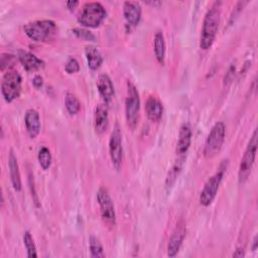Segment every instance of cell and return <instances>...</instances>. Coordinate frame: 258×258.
Listing matches in <instances>:
<instances>
[{
    "instance_id": "cell-21",
    "label": "cell",
    "mask_w": 258,
    "mask_h": 258,
    "mask_svg": "<svg viewBox=\"0 0 258 258\" xmlns=\"http://www.w3.org/2000/svg\"><path fill=\"white\" fill-rule=\"evenodd\" d=\"M85 54L88 62V67L92 71H97L103 63V55L95 46H87L85 48Z\"/></svg>"
},
{
    "instance_id": "cell-23",
    "label": "cell",
    "mask_w": 258,
    "mask_h": 258,
    "mask_svg": "<svg viewBox=\"0 0 258 258\" xmlns=\"http://www.w3.org/2000/svg\"><path fill=\"white\" fill-rule=\"evenodd\" d=\"M64 106L71 115H76L81 110V102L73 93H67L64 98Z\"/></svg>"
},
{
    "instance_id": "cell-16",
    "label": "cell",
    "mask_w": 258,
    "mask_h": 258,
    "mask_svg": "<svg viewBox=\"0 0 258 258\" xmlns=\"http://www.w3.org/2000/svg\"><path fill=\"white\" fill-rule=\"evenodd\" d=\"M145 113L150 121L158 122L163 114L161 101L155 96H149L145 102Z\"/></svg>"
},
{
    "instance_id": "cell-1",
    "label": "cell",
    "mask_w": 258,
    "mask_h": 258,
    "mask_svg": "<svg viewBox=\"0 0 258 258\" xmlns=\"http://www.w3.org/2000/svg\"><path fill=\"white\" fill-rule=\"evenodd\" d=\"M221 5V1L214 2L211 8L205 14L200 37V47L204 50L211 48L215 41L220 23Z\"/></svg>"
},
{
    "instance_id": "cell-34",
    "label": "cell",
    "mask_w": 258,
    "mask_h": 258,
    "mask_svg": "<svg viewBox=\"0 0 258 258\" xmlns=\"http://www.w3.org/2000/svg\"><path fill=\"white\" fill-rule=\"evenodd\" d=\"M245 255L243 248H237L236 251L233 253V257H243Z\"/></svg>"
},
{
    "instance_id": "cell-19",
    "label": "cell",
    "mask_w": 258,
    "mask_h": 258,
    "mask_svg": "<svg viewBox=\"0 0 258 258\" xmlns=\"http://www.w3.org/2000/svg\"><path fill=\"white\" fill-rule=\"evenodd\" d=\"M8 167H9V173H10V179H11L12 186L16 191H20L22 188L21 176H20L17 158L12 149L10 150L9 157H8Z\"/></svg>"
},
{
    "instance_id": "cell-15",
    "label": "cell",
    "mask_w": 258,
    "mask_h": 258,
    "mask_svg": "<svg viewBox=\"0 0 258 258\" xmlns=\"http://www.w3.org/2000/svg\"><path fill=\"white\" fill-rule=\"evenodd\" d=\"M97 88L100 96L104 100L105 104L112 101L114 97V85L111 78L107 74H101L97 81Z\"/></svg>"
},
{
    "instance_id": "cell-5",
    "label": "cell",
    "mask_w": 258,
    "mask_h": 258,
    "mask_svg": "<svg viewBox=\"0 0 258 258\" xmlns=\"http://www.w3.org/2000/svg\"><path fill=\"white\" fill-rule=\"evenodd\" d=\"M140 98L139 93L133 83L127 82V95L125 99V117L127 125L131 129H135L139 120Z\"/></svg>"
},
{
    "instance_id": "cell-26",
    "label": "cell",
    "mask_w": 258,
    "mask_h": 258,
    "mask_svg": "<svg viewBox=\"0 0 258 258\" xmlns=\"http://www.w3.org/2000/svg\"><path fill=\"white\" fill-rule=\"evenodd\" d=\"M23 244H24L25 249L27 251V256L28 257H37L36 246H35L34 240H33L31 234L28 231H26L23 235Z\"/></svg>"
},
{
    "instance_id": "cell-10",
    "label": "cell",
    "mask_w": 258,
    "mask_h": 258,
    "mask_svg": "<svg viewBox=\"0 0 258 258\" xmlns=\"http://www.w3.org/2000/svg\"><path fill=\"white\" fill-rule=\"evenodd\" d=\"M109 154L115 169L119 170L122 164L123 158V146H122V133L118 123H115L109 139Z\"/></svg>"
},
{
    "instance_id": "cell-7",
    "label": "cell",
    "mask_w": 258,
    "mask_h": 258,
    "mask_svg": "<svg viewBox=\"0 0 258 258\" xmlns=\"http://www.w3.org/2000/svg\"><path fill=\"white\" fill-rule=\"evenodd\" d=\"M226 135V126L223 122H217L212 127L204 146V156L206 158L215 157L222 149Z\"/></svg>"
},
{
    "instance_id": "cell-33",
    "label": "cell",
    "mask_w": 258,
    "mask_h": 258,
    "mask_svg": "<svg viewBox=\"0 0 258 258\" xmlns=\"http://www.w3.org/2000/svg\"><path fill=\"white\" fill-rule=\"evenodd\" d=\"M66 5L70 10H74L79 5V1H68Z\"/></svg>"
},
{
    "instance_id": "cell-6",
    "label": "cell",
    "mask_w": 258,
    "mask_h": 258,
    "mask_svg": "<svg viewBox=\"0 0 258 258\" xmlns=\"http://www.w3.org/2000/svg\"><path fill=\"white\" fill-rule=\"evenodd\" d=\"M256 152H257V129L254 130L248 145L245 149V152L241 158V162L239 165L238 170V181L240 184H243L248 179L253 164L255 162L256 158Z\"/></svg>"
},
{
    "instance_id": "cell-13",
    "label": "cell",
    "mask_w": 258,
    "mask_h": 258,
    "mask_svg": "<svg viewBox=\"0 0 258 258\" xmlns=\"http://www.w3.org/2000/svg\"><path fill=\"white\" fill-rule=\"evenodd\" d=\"M191 127L188 123H183L179 129L178 133V139L176 144V154L177 156H185L190 143H191Z\"/></svg>"
},
{
    "instance_id": "cell-22",
    "label": "cell",
    "mask_w": 258,
    "mask_h": 258,
    "mask_svg": "<svg viewBox=\"0 0 258 258\" xmlns=\"http://www.w3.org/2000/svg\"><path fill=\"white\" fill-rule=\"evenodd\" d=\"M184 160H185V156H178L177 159L175 160L173 166L168 171V174H167V177H166V181H165V184H166L167 187L172 186V184L175 182L176 177L178 176L179 172L181 171V168H182Z\"/></svg>"
},
{
    "instance_id": "cell-25",
    "label": "cell",
    "mask_w": 258,
    "mask_h": 258,
    "mask_svg": "<svg viewBox=\"0 0 258 258\" xmlns=\"http://www.w3.org/2000/svg\"><path fill=\"white\" fill-rule=\"evenodd\" d=\"M89 245H90V252H91L92 257L101 258V257L105 256L104 248L102 246V243L100 242V240L97 237L91 236L90 241H89Z\"/></svg>"
},
{
    "instance_id": "cell-29",
    "label": "cell",
    "mask_w": 258,
    "mask_h": 258,
    "mask_svg": "<svg viewBox=\"0 0 258 258\" xmlns=\"http://www.w3.org/2000/svg\"><path fill=\"white\" fill-rule=\"evenodd\" d=\"M15 63V56L9 53H2L1 55V71H4L6 68L9 70Z\"/></svg>"
},
{
    "instance_id": "cell-14",
    "label": "cell",
    "mask_w": 258,
    "mask_h": 258,
    "mask_svg": "<svg viewBox=\"0 0 258 258\" xmlns=\"http://www.w3.org/2000/svg\"><path fill=\"white\" fill-rule=\"evenodd\" d=\"M141 5L135 1H126L123 4L124 18L129 26L135 27L141 19Z\"/></svg>"
},
{
    "instance_id": "cell-27",
    "label": "cell",
    "mask_w": 258,
    "mask_h": 258,
    "mask_svg": "<svg viewBox=\"0 0 258 258\" xmlns=\"http://www.w3.org/2000/svg\"><path fill=\"white\" fill-rule=\"evenodd\" d=\"M74 33L81 39L84 40H90V41H95L96 40V36L88 29L86 28H82V27H76L73 29Z\"/></svg>"
},
{
    "instance_id": "cell-8",
    "label": "cell",
    "mask_w": 258,
    "mask_h": 258,
    "mask_svg": "<svg viewBox=\"0 0 258 258\" xmlns=\"http://www.w3.org/2000/svg\"><path fill=\"white\" fill-rule=\"evenodd\" d=\"M21 83V76L16 71L8 70L3 75L1 81V93L7 103H11L20 96Z\"/></svg>"
},
{
    "instance_id": "cell-3",
    "label": "cell",
    "mask_w": 258,
    "mask_h": 258,
    "mask_svg": "<svg viewBox=\"0 0 258 258\" xmlns=\"http://www.w3.org/2000/svg\"><path fill=\"white\" fill-rule=\"evenodd\" d=\"M106 15V9L100 2H87L78 16V21L84 27L97 28L105 20Z\"/></svg>"
},
{
    "instance_id": "cell-11",
    "label": "cell",
    "mask_w": 258,
    "mask_h": 258,
    "mask_svg": "<svg viewBox=\"0 0 258 258\" xmlns=\"http://www.w3.org/2000/svg\"><path fill=\"white\" fill-rule=\"evenodd\" d=\"M185 235H186V228H185V224L182 220H180L174 230L172 231V234L169 238V241H168V245H167V255L169 257H174L176 256V254L178 253L181 245H182V242L185 238Z\"/></svg>"
},
{
    "instance_id": "cell-28",
    "label": "cell",
    "mask_w": 258,
    "mask_h": 258,
    "mask_svg": "<svg viewBox=\"0 0 258 258\" xmlns=\"http://www.w3.org/2000/svg\"><path fill=\"white\" fill-rule=\"evenodd\" d=\"M64 70L68 74H75L80 71V63L75 57H70L64 66Z\"/></svg>"
},
{
    "instance_id": "cell-18",
    "label": "cell",
    "mask_w": 258,
    "mask_h": 258,
    "mask_svg": "<svg viewBox=\"0 0 258 258\" xmlns=\"http://www.w3.org/2000/svg\"><path fill=\"white\" fill-rule=\"evenodd\" d=\"M24 123L26 131L31 138H35L40 132V117L36 110L28 109L24 115Z\"/></svg>"
},
{
    "instance_id": "cell-9",
    "label": "cell",
    "mask_w": 258,
    "mask_h": 258,
    "mask_svg": "<svg viewBox=\"0 0 258 258\" xmlns=\"http://www.w3.org/2000/svg\"><path fill=\"white\" fill-rule=\"evenodd\" d=\"M97 202L100 208L101 218L105 224L114 227L116 224V212L114 203L110 197L108 189L104 186L100 187L97 191Z\"/></svg>"
},
{
    "instance_id": "cell-17",
    "label": "cell",
    "mask_w": 258,
    "mask_h": 258,
    "mask_svg": "<svg viewBox=\"0 0 258 258\" xmlns=\"http://www.w3.org/2000/svg\"><path fill=\"white\" fill-rule=\"evenodd\" d=\"M109 124V113L106 104H100L95 109L94 114V127L98 134H102L106 131Z\"/></svg>"
},
{
    "instance_id": "cell-24",
    "label": "cell",
    "mask_w": 258,
    "mask_h": 258,
    "mask_svg": "<svg viewBox=\"0 0 258 258\" xmlns=\"http://www.w3.org/2000/svg\"><path fill=\"white\" fill-rule=\"evenodd\" d=\"M37 158H38V162H39L40 166L42 167V169L47 170V169L50 167L51 161H52V156H51L50 150H49L47 147L42 146V147L39 149Z\"/></svg>"
},
{
    "instance_id": "cell-12",
    "label": "cell",
    "mask_w": 258,
    "mask_h": 258,
    "mask_svg": "<svg viewBox=\"0 0 258 258\" xmlns=\"http://www.w3.org/2000/svg\"><path fill=\"white\" fill-rule=\"evenodd\" d=\"M17 57L20 63L22 64V67L27 72H34V71L41 70L44 68V64H45L42 59L38 58L35 54L27 50H23V49L18 50Z\"/></svg>"
},
{
    "instance_id": "cell-20",
    "label": "cell",
    "mask_w": 258,
    "mask_h": 258,
    "mask_svg": "<svg viewBox=\"0 0 258 258\" xmlns=\"http://www.w3.org/2000/svg\"><path fill=\"white\" fill-rule=\"evenodd\" d=\"M153 47H154V54L157 59V61L160 64H164L165 62V39L162 31L158 30L154 34V40H153Z\"/></svg>"
},
{
    "instance_id": "cell-2",
    "label": "cell",
    "mask_w": 258,
    "mask_h": 258,
    "mask_svg": "<svg viewBox=\"0 0 258 258\" xmlns=\"http://www.w3.org/2000/svg\"><path fill=\"white\" fill-rule=\"evenodd\" d=\"M25 34L36 42L50 40L56 33V24L50 19L35 20L26 23L23 26Z\"/></svg>"
},
{
    "instance_id": "cell-32",
    "label": "cell",
    "mask_w": 258,
    "mask_h": 258,
    "mask_svg": "<svg viewBox=\"0 0 258 258\" xmlns=\"http://www.w3.org/2000/svg\"><path fill=\"white\" fill-rule=\"evenodd\" d=\"M32 84H33V86H34L35 88H40V87L42 86V84H43V79H42V77L39 76V75H36V76L33 78V80H32Z\"/></svg>"
},
{
    "instance_id": "cell-35",
    "label": "cell",
    "mask_w": 258,
    "mask_h": 258,
    "mask_svg": "<svg viewBox=\"0 0 258 258\" xmlns=\"http://www.w3.org/2000/svg\"><path fill=\"white\" fill-rule=\"evenodd\" d=\"M258 247V239H257V235L254 237L253 241H252V246H251V250L252 251H256Z\"/></svg>"
},
{
    "instance_id": "cell-4",
    "label": "cell",
    "mask_w": 258,
    "mask_h": 258,
    "mask_svg": "<svg viewBox=\"0 0 258 258\" xmlns=\"http://www.w3.org/2000/svg\"><path fill=\"white\" fill-rule=\"evenodd\" d=\"M227 165H228V160H223V162L219 166V169L206 181L204 188L200 194V204L202 206L208 207L215 200L218 194L220 184L223 180L224 174L227 170Z\"/></svg>"
},
{
    "instance_id": "cell-30",
    "label": "cell",
    "mask_w": 258,
    "mask_h": 258,
    "mask_svg": "<svg viewBox=\"0 0 258 258\" xmlns=\"http://www.w3.org/2000/svg\"><path fill=\"white\" fill-rule=\"evenodd\" d=\"M28 180H29V187H30L32 200H33L35 206H36V207H39L38 197H37V195H36V191H35V189H34V184H33V175H32L31 173H29V178H28Z\"/></svg>"
},
{
    "instance_id": "cell-31",
    "label": "cell",
    "mask_w": 258,
    "mask_h": 258,
    "mask_svg": "<svg viewBox=\"0 0 258 258\" xmlns=\"http://www.w3.org/2000/svg\"><path fill=\"white\" fill-rule=\"evenodd\" d=\"M247 3H248L247 1H239V2L237 3L236 7L234 8V10H233V12H232V14H231V21L235 20V18L238 16V14L240 13V11L243 9V7H244Z\"/></svg>"
}]
</instances>
